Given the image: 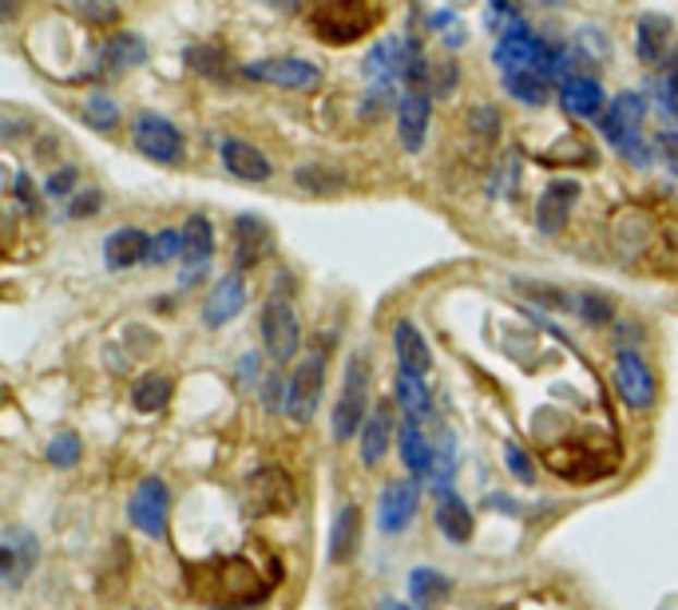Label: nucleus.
<instances>
[{
	"label": "nucleus",
	"instance_id": "1",
	"mask_svg": "<svg viewBox=\"0 0 678 610\" xmlns=\"http://www.w3.org/2000/svg\"><path fill=\"white\" fill-rule=\"evenodd\" d=\"M382 21H385L382 4H365V0H326V4H314V12H310V28H314L317 40L326 44L362 40Z\"/></svg>",
	"mask_w": 678,
	"mask_h": 610
},
{
	"label": "nucleus",
	"instance_id": "2",
	"mask_svg": "<svg viewBox=\"0 0 678 610\" xmlns=\"http://www.w3.org/2000/svg\"><path fill=\"white\" fill-rule=\"evenodd\" d=\"M370 389H373V369L362 353H353L346 365V381H341V396L329 416V432L334 440H350L353 432H362L370 420Z\"/></svg>",
	"mask_w": 678,
	"mask_h": 610
},
{
	"label": "nucleus",
	"instance_id": "3",
	"mask_svg": "<svg viewBox=\"0 0 678 610\" xmlns=\"http://www.w3.org/2000/svg\"><path fill=\"white\" fill-rule=\"evenodd\" d=\"M132 143L140 147V155H147L152 163H183V131L175 127V123L167 120V115H159V111H140L132 123Z\"/></svg>",
	"mask_w": 678,
	"mask_h": 610
},
{
	"label": "nucleus",
	"instance_id": "4",
	"mask_svg": "<svg viewBox=\"0 0 678 610\" xmlns=\"http://www.w3.org/2000/svg\"><path fill=\"white\" fill-rule=\"evenodd\" d=\"M290 401H286V413L294 425H310L317 416V404H322V389H326V353H310V357L298 361L294 377H290Z\"/></svg>",
	"mask_w": 678,
	"mask_h": 610
},
{
	"label": "nucleus",
	"instance_id": "5",
	"mask_svg": "<svg viewBox=\"0 0 678 610\" xmlns=\"http://www.w3.org/2000/svg\"><path fill=\"white\" fill-rule=\"evenodd\" d=\"M643 115H646V103L643 96H634V91H619V96L607 103V111L600 115V131L603 139L612 143L615 151H623L634 159V147H639V127H643Z\"/></svg>",
	"mask_w": 678,
	"mask_h": 610
},
{
	"label": "nucleus",
	"instance_id": "6",
	"mask_svg": "<svg viewBox=\"0 0 678 610\" xmlns=\"http://www.w3.org/2000/svg\"><path fill=\"white\" fill-rule=\"evenodd\" d=\"M263 345L270 353L274 365H286L290 357H298L302 349V326H298V314L290 309V302L274 294L263 305Z\"/></svg>",
	"mask_w": 678,
	"mask_h": 610
},
{
	"label": "nucleus",
	"instance_id": "7",
	"mask_svg": "<svg viewBox=\"0 0 678 610\" xmlns=\"http://www.w3.org/2000/svg\"><path fill=\"white\" fill-rule=\"evenodd\" d=\"M547 48L552 44L540 40L532 28H528V21H516L512 28H504L500 36H496V48H493V60L496 68H500V76L504 72H520V68H544L547 60Z\"/></svg>",
	"mask_w": 678,
	"mask_h": 610
},
{
	"label": "nucleus",
	"instance_id": "8",
	"mask_svg": "<svg viewBox=\"0 0 678 610\" xmlns=\"http://www.w3.org/2000/svg\"><path fill=\"white\" fill-rule=\"evenodd\" d=\"M246 80L286 87V91H310V87L322 84V68L314 60H302V56H270V60L246 64Z\"/></svg>",
	"mask_w": 678,
	"mask_h": 610
},
{
	"label": "nucleus",
	"instance_id": "9",
	"mask_svg": "<svg viewBox=\"0 0 678 610\" xmlns=\"http://www.w3.org/2000/svg\"><path fill=\"white\" fill-rule=\"evenodd\" d=\"M36 559H40V539L28 527L12 523V527L0 532V578H4V587H21L24 578L33 575Z\"/></svg>",
	"mask_w": 678,
	"mask_h": 610
},
{
	"label": "nucleus",
	"instance_id": "10",
	"mask_svg": "<svg viewBox=\"0 0 678 610\" xmlns=\"http://www.w3.org/2000/svg\"><path fill=\"white\" fill-rule=\"evenodd\" d=\"M215 258V227L207 215H191L183 222V270H179V285H195L203 273L210 270Z\"/></svg>",
	"mask_w": 678,
	"mask_h": 610
},
{
	"label": "nucleus",
	"instance_id": "11",
	"mask_svg": "<svg viewBox=\"0 0 678 610\" xmlns=\"http://www.w3.org/2000/svg\"><path fill=\"white\" fill-rule=\"evenodd\" d=\"M167 503H171L167 484L159 476H147L140 488L132 491L128 515H132V523L147 535V539H164L167 535Z\"/></svg>",
	"mask_w": 678,
	"mask_h": 610
},
{
	"label": "nucleus",
	"instance_id": "12",
	"mask_svg": "<svg viewBox=\"0 0 678 610\" xmlns=\"http://www.w3.org/2000/svg\"><path fill=\"white\" fill-rule=\"evenodd\" d=\"M615 389L631 408H651L655 404V373L634 349H619V357H615Z\"/></svg>",
	"mask_w": 678,
	"mask_h": 610
},
{
	"label": "nucleus",
	"instance_id": "13",
	"mask_svg": "<svg viewBox=\"0 0 678 610\" xmlns=\"http://www.w3.org/2000/svg\"><path fill=\"white\" fill-rule=\"evenodd\" d=\"M246 503L254 515H278L294 503V484L282 468H258L246 479Z\"/></svg>",
	"mask_w": 678,
	"mask_h": 610
},
{
	"label": "nucleus",
	"instance_id": "14",
	"mask_svg": "<svg viewBox=\"0 0 678 610\" xmlns=\"http://www.w3.org/2000/svg\"><path fill=\"white\" fill-rule=\"evenodd\" d=\"M416 500H421V488H416L413 479H394V484H385L382 500H377V527H382L385 535L405 532L416 515Z\"/></svg>",
	"mask_w": 678,
	"mask_h": 610
},
{
	"label": "nucleus",
	"instance_id": "15",
	"mask_svg": "<svg viewBox=\"0 0 678 610\" xmlns=\"http://www.w3.org/2000/svg\"><path fill=\"white\" fill-rule=\"evenodd\" d=\"M242 305H246V282H242V273H222L215 290L207 294L203 302V326L207 329H222L227 321L242 314Z\"/></svg>",
	"mask_w": 678,
	"mask_h": 610
},
{
	"label": "nucleus",
	"instance_id": "16",
	"mask_svg": "<svg viewBox=\"0 0 678 610\" xmlns=\"http://www.w3.org/2000/svg\"><path fill=\"white\" fill-rule=\"evenodd\" d=\"M576 195H580V186L571 183V179H556V183L544 186V195L536 203V227L544 234H559V230L568 227L571 207H576Z\"/></svg>",
	"mask_w": 678,
	"mask_h": 610
},
{
	"label": "nucleus",
	"instance_id": "17",
	"mask_svg": "<svg viewBox=\"0 0 678 610\" xmlns=\"http://www.w3.org/2000/svg\"><path fill=\"white\" fill-rule=\"evenodd\" d=\"M219 155H222V167H227L234 179H242V183H266L274 174L270 159H266L258 147H251V143H242V139H219Z\"/></svg>",
	"mask_w": 678,
	"mask_h": 610
},
{
	"label": "nucleus",
	"instance_id": "18",
	"mask_svg": "<svg viewBox=\"0 0 678 610\" xmlns=\"http://www.w3.org/2000/svg\"><path fill=\"white\" fill-rule=\"evenodd\" d=\"M147 242L152 234H143L140 227H120L104 239V261L108 270H132V266H147Z\"/></svg>",
	"mask_w": 678,
	"mask_h": 610
},
{
	"label": "nucleus",
	"instance_id": "19",
	"mask_svg": "<svg viewBox=\"0 0 678 610\" xmlns=\"http://www.w3.org/2000/svg\"><path fill=\"white\" fill-rule=\"evenodd\" d=\"M428 115H433V103H428L425 91H409L397 108V135H401V147L405 151H421L428 135Z\"/></svg>",
	"mask_w": 678,
	"mask_h": 610
},
{
	"label": "nucleus",
	"instance_id": "20",
	"mask_svg": "<svg viewBox=\"0 0 678 610\" xmlns=\"http://www.w3.org/2000/svg\"><path fill=\"white\" fill-rule=\"evenodd\" d=\"M362 544V512L358 503H341L334 515V532H329V563H350Z\"/></svg>",
	"mask_w": 678,
	"mask_h": 610
},
{
	"label": "nucleus",
	"instance_id": "21",
	"mask_svg": "<svg viewBox=\"0 0 678 610\" xmlns=\"http://www.w3.org/2000/svg\"><path fill=\"white\" fill-rule=\"evenodd\" d=\"M397 448H401V464H405L413 476H428V472L437 468V464H433L437 452H433V444H428L421 420H413V416H409L405 425H401V432H397Z\"/></svg>",
	"mask_w": 678,
	"mask_h": 610
},
{
	"label": "nucleus",
	"instance_id": "22",
	"mask_svg": "<svg viewBox=\"0 0 678 610\" xmlns=\"http://www.w3.org/2000/svg\"><path fill=\"white\" fill-rule=\"evenodd\" d=\"M263 254H270V230H266L263 218L242 215L239 222H234V266L246 270V266H254Z\"/></svg>",
	"mask_w": 678,
	"mask_h": 610
},
{
	"label": "nucleus",
	"instance_id": "23",
	"mask_svg": "<svg viewBox=\"0 0 678 610\" xmlns=\"http://www.w3.org/2000/svg\"><path fill=\"white\" fill-rule=\"evenodd\" d=\"M559 103L568 115L576 120H591V115H603V87L591 76H571L568 84H559Z\"/></svg>",
	"mask_w": 678,
	"mask_h": 610
},
{
	"label": "nucleus",
	"instance_id": "24",
	"mask_svg": "<svg viewBox=\"0 0 678 610\" xmlns=\"http://www.w3.org/2000/svg\"><path fill=\"white\" fill-rule=\"evenodd\" d=\"M394 349L401 357V373H413V377H425L428 365H433V353H428L425 333L413 326V321H397L394 329Z\"/></svg>",
	"mask_w": 678,
	"mask_h": 610
},
{
	"label": "nucleus",
	"instance_id": "25",
	"mask_svg": "<svg viewBox=\"0 0 678 610\" xmlns=\"http://www.w3.org/2000/svg\"><path fill=\"white\" fill-rule=\"evenodd\" d=\"M667 44H670L667 16L643 12V16H639V33H634V52H639V60H643V64H658V60L667 56Z\"/></svg>",
	"mask_w": 678,
	"mask_h": 610
},
{
	"label": "nucleus",
	"instance_id": "26",
	"mask_svg": "<svg viewBox=\"0 0 678 610\" xmlns=\"http://www.w3.org/2000/svg\"><path fill=\"white\" fill-rule=\"evenodd\" d=\"M449 575H440V571H433V566H416V571H409V602H413L416 610H437L440 602L449 599Z\"/></svg>",
	"mask_w": 678,
	"mask_h": 610
},
{
	"label": "nucleus",
	"instance_id": "27",
	"mask_svg": "<svg viewBox=\"0 0 678 610\" xmlns=\"http://www.w3.org/2000/svg\"><path fill=\"white\" fill-rule=\"evenodd\" d=\"M389 440H394V416H389V408H373L370 420H365L362 428V464L365 468H377L385 460V452H389Z\"/></svg>",
	"mask_w": 678,
	"mask_h": 610
},
{
	"label": "nucleus",
	"instance_id": "28",
	"mask_svg": "<svg viewBox=\"0 0 678 610\" xmlns=\"http://www.w3.org/2000/svg\"><path fill=\"white\" fill-rule=\"evenodd\" d=\"M437 527L449 544H469L472 539V512L457 491H445L437 503Z\"/></svg>",
	"mask_w": 678,
	"mask_h": 610
},
{
	"label": "nucleus",
	"instance_id": "29",
	"mask_svg": "<svg viewBox=\"0 0 678 610\" xmlns=\"http://www.w3.org/2000/svg\"><path fill=\"white\" fill-rule=\"evenodd\" d=\"M504 87H508V96L528 103V108H540L547 103V91H552V80L536 68H520V72H504Z\"/></svg>",
	"mask_w": 678,
	"mask_h": 610
},
{
	"label": "nucleus",
	"instance_id": "30",
	"mask_svg": "<svg viewBox=\"0 0 678 610\" xmlns=\"http://www.w3.org/2000/svg\"><path fill=\"white\" fill-rule=\"evenodd\" d=\"M143 60H147V44L135 33H120V36H111V40H104V64H108L111 72L140 68Z\"/></svg>",
	"mask_w": 678,
	"mask_h": 610
},
{
	"label": "nucleus",
	"instance_id": "31",
	"mask_svg": "<svg viewBox=\"0 0 678 610\" xmlns=\"http://www.w3.org/2000/svg\"><path fill=\"white\" fill-rule=\"evenodd\" d=\"M171 392H175V381H171V377H164V373H147V377L135 381L132 404L140 408V413H159V408H167Z\"/></svg>",
	"mask_w": 678,
	"mask_h": 610
},
{
	"label": "nucleus",
	"instance_id": "32",
	"mask_svg": "<svg viewBox=\"0 0 678 610\" xmlns=\"http://www.w3.org/2000/svg\"><path fill=\"white\" fill-rule=\"evenodd\" d=\"M183 60L191 64V72H198V76H207V80L227 76V52L215 48V44H191V48L183 52Z\"/></svg>",
	"mask_w": 678,
	"mask_h": 610
},
{
	"label": "nucleus",
	"instance_id": "33",
	"mask_svg": "<svg viewBox=\"0 0 678 610\" xmlns=\"http://www.w3.org/2000/svg\"><path fill=\"white\" fill-rule=\"evenodd\" d=\"M294 179H298V186H302V191H310V195H317V198L338 195L341 186H346V179H341L338 171H329V167H317V163L298 167Z\"/></svg>",
	"mask_w": 678,
	"mask_h": 610
},
{
	"label": "nucleus",
	"instance_id": "34",
	"mask_svg": "<svg viewBox=\"0 0 678 610\" xmlns=\"http://www.w3.org/2000/svg\"><path fill=\"white\" fill-rule=\"evenodd\" d=\"M397 401H401V408H405L413 420L428 416V408H433L425 381H421V377H413V373H401V377H397Z\"/></svg>",
	"mask_w": 678,
	"mask_h": 610
},
{
	"label": "nucleus",
	"instance_id": "35",
	"mask_svg": "<svg viewBox=\"0 0 678 610\" xmlns=\"http://www.w3.org/2000/svg\"><path fill=\"white\" fill-rule=\"evenodd\" d=\"M45 456L52 468H76L80 456H84V440H80L72 428H64V432H56L52 440H48Z\"/></svg>",
	"mask_w": 678,
	"mask_h": 610
},
{
	"label": "nucleus",
	"instance_id": "36",
	"mask_svg": "<svg viewBox=\"0 0 678 610\" xmlns=\"http://www.w3.org/2000/svg\"><path fill=\"white\" fill-rule=\"evenodd\" d=\"M183 258V230H159L147 242V266H167V261Z\"/></svg>",
	"mask_w": 678,
	"mask_h": 610
},
{
	"label": "nucleus",
	"instance_id": "37",
	"mask_svg": "<svg viewBox=\"0 0 678 610\" xmlns=\"http://www.w3.org/2000/svg\"><path fill=\"white\" fill-rule=\"evenodd\" d=\"M84 123L96 131H116L120 127V108H116L108 96H92L88 103H84Z\"/></svg>",
	"mask_w": 678,
	"mask_h": 610
},
{
	"label": "nucleus",
	"instance_id": "38",
	"mask_svg": "<svg viewBox=\"0 0 678 610\" xmlns=\"http://www.w3.org/2000/svg\"><path fill=\"white\" fill-rule=\"evenodd\" d=\"M576 309H580V317L588 321V326H603V321H612V302H607L603 294H580Z\"/></svg>",
	"mask_w": 678,
	"mask_h": 610
},
{
	"label": "nucleus",
	"instance_id": "39",
	"mask_svg": "<svg viewBox=\"0 0 678 610\" xmlns=\"http://www.w3.org/2000/svg\"><path fill=\"white\" fill-rule=\"evenodd\" d=\"M258 392H263V401H266V408H270V413H286V401H290V385H282V377H278V373H270Z\"/></svg>",
	"mask_w": 678,
	"mask_h": 610
},
{
	"label": "nucleus",
	"instance_id": "40",
	"mask_svg": "<svg viewBox=\"0 0 678 610\" xmlns=\"http://www.w3.org/2000/svg\"><path fill=\"white\" fill-rule=\"evenodd\" d=\"M472 131L476 135H484V139H493V135H500V115H496V108H488V103H481V108L469 115Z\"/></svg>",
	"mask_w": 678,
	"mask_h": 610
},
{
	"label": "nucleus",
	"instance_id": "41",
	"mask_svg": "<svg viewBox=\"0 0 678 610\" xmlns=\"http://www.w3.org/2000/svg\"><path fill=\"white\" fill-rule=\"evenodd\" d=\"M68 9H76L92 24H111L120 16V4H111V0H104V4H68Z\"/></svg>",
	"mask_w": 678,
	"mask_h": 610
},
{
	"label": "nucleus",
	"instance_id": "42",
	"mask_svg": "<svg viewBox=\"0 0 678 610\" xmlns=\"http://www.w3.org/2000/svg\"><path fill=\"white\" fill-rule=\"evenodd\" d=\"M504 464H508L516 476L524 479V484H532V479H536V472H532V464H528L524 448H520V444H504Z\"/></svg>",
	"mask_w": 678,
	"mask_h": 610
},
{
	"label": "nucleus",
	"instance_id": "43",
	"mask_svg": "<svg viewBox=\"0 0 678 610\" xmlns=\"http://www.w3.org/2000/svg\"><path fill=\"white\" fill-rule=\"evenodd\" d=\"M72 186H76V167H64V171H56L52 179H48L45 191L52 198H68L72 195Z\"/></svg>",
	"mask_w": 678,
	"mask_h": 610
},
{
	"label": "nucleus",
	"instance_id": "44",
	"mask_svg": "<svg viewBox=\"0 0 678 610\" xmlns=\"http://www.w3.org/2000/svg\"><path fill=\"white\" fill-rule=\"evenodd\" d=\"M580 48H588V52L595 56V60H600V56H607V52H612V44H607V33H600V28H583Z\"/></svg>",
	"mask_w": 678,
	"mask_h": 610
},
{
	"label": "nucleus",
	"instance_id": "45",
	"mask_svg": "<svg viewBox=\"0 0 678 610\" xmlns=\"http://www.w3.org/2000/svg\"><path fill=\"white\" fill-rule=\"evenodd\" d=\"M99 210V191H84V195H76V203L68 207V215L72 218H88Z\"/></svg>",
	"mask_w": 678,
	"mask_h": 610
},
{
	"label": "nucleus",
	"instance_id": "46",
	"mask_svg": "<svg viewBox=\"0 0 678 610\" xmlns=\"http://www.w3.org/2000/svg\"><path fill=\"white\" fill-rule=\"evenodd\" d=\"M16 198H21V207L36 210V186H33V179H28V171L16 174Z\"/></svg>",
	"mask_w": 678,
	"mask_h": 610
},
{
	"label": "nucleus",
	"instance_id": "47",
	"mask_svg": "<svg viewBox=\"0 0 678 610\" xmlns=\"http://www.w3.org/2000/svg\"><path fill=\"white\" fill-rule=\"evenodd\" d=\"M385 610H416V607H405V602H385Z\"/></svg>",
	"mask_w": 678,
	"mask_h": 610
}]
</instances>
